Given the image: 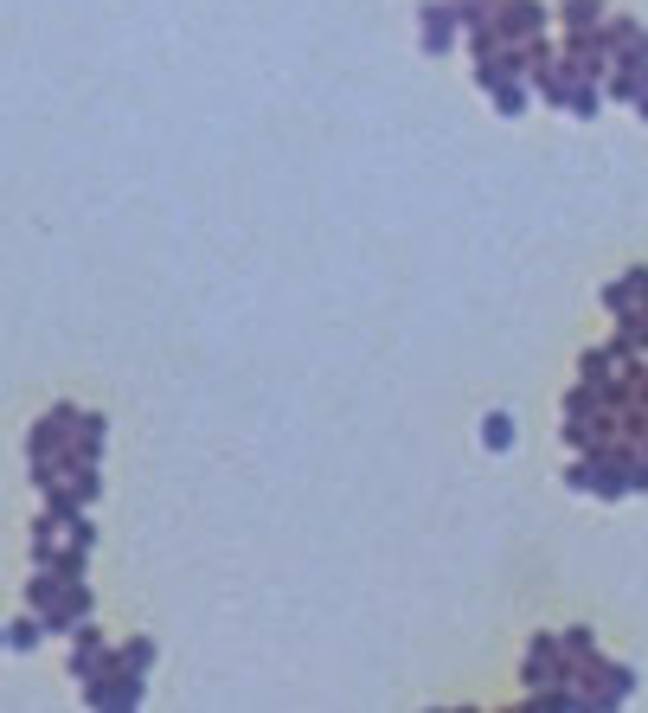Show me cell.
<instances>
[{
  "mask_svg": "<svg viewBox=\"0 0 648 713\" xmlns=\"http://www.w3.org/2000/svg\"><path fill=\"white\" fill-rule=\"evenodd\" d=\"M565 656H597V643L584 630H565Z\"/></svg>",
  "mask_w": 648,
  "mask_h": 713,
  "instance_id": "10",
  "label": "cell"
},
{
  "mask_svg": "<svg viewBox=\"0 0 648 713\" xmlns=\"http://www.w3.org/2000/svg\"><path fill=\"white\" fill-rule=\"evenodd\" d=\"M450 39H456V7L450 0H430L424 7V52H443Z\"/></svg>",
  "mask_w": 648,
  "mask_h": 713,
  "instance_id": "4",
  "label": "cell"
},
{
  "mask_svg": "<svg viewBox=\"0 0 648 713\" xmlns=\"http://www.w3.org/2000/svg\"><path fill=\"white\" fill-rule=\"evenodd\" d=\"M572 116H597V84L591 90H572Z\"/></svg>",
  "mask_w": 648,
  "mask_h": 713,
  "instance_id": "12",
  "label": "cell"
},
{
  "mask_svg": "<svg viewBox=\"0 0 648 713\" xmlns=\"http://www.w3.org/2000/svg\"><path fill=\"white\" fill-rule=\"evenodd\" d=\"M84 553H90V546H77V540H71V553H58V559H52V566H45V572H58V579H65V585H77V579H84Z\"/></svg>",
  "mask_w": 648,
  "mask_h": 713,
  "instance_id": "7",
  "label": "cell"
},
{
  "mask_svg": "<svg viewBox=\"0 0 648 713\" xmlns=\"http://www.w3.org/2000/svg\"><path fill=\"white\" fill-rule=\"evenodd\" d=\"M578 373H584V386H597V379H604V354H584Z\"/></svg>",
  "mask_w": 648,
  "mask_h": 713,
  "instance_id": "13",
  "label": "cell"
},
{
  "mask_svg": "<svg viewBox=\"0 0 648 713\" xmlns=\"http://www.w3.org/2000/svg\"><path fill=\"white\" fill-rule=\"evenodd\" d=\"M565 20L584 26V20H597V0H565Z\"/></svg>",
  "mask_w": 648,
  "mask_h": 713,
  "instance_id": "11",
  "label": "cell"
},
{
  "mask_svg": "<svg viewBox=\"0 0 648 713\" xmlns=\"http://www.w3.org/2000/svg\"><path fill=\"white\" fill-rule=\"evenodd\" d=\"M482 444H488V450H514V418H507V412H488V418H482Z\"/></svg>",
  "mask_w": 648,
  "mask_h": 713,
  "instance_id": "5",
  "label": "cell"
},
{
  "mask_svg": "<svg viewBox=\"0 0 648 713\" xmlns=\"http://www.w3.org/2000/svg\"><path fill=\"white\" fill-rule=\"evenodd\" d=\"M39 636H45V617H13V624H7V649H39Z\"/></svg>",
  "mask_w": 648,
  "mask_h": 713,
  "instance_id": "6",
  "label": "cell"
},
{
  "mask_svg": "<svg viewBox=\"0 0 648 713\" xmlns=\"http://www.w3.org/2000/svg\"><path fill=\"white\" fill-rule=\"evenodd\" d=\"M559 649H565V643H552V636H533L520 681H527V688H546V681H572V669H559Z\"/></svg>",
  "mask_w": 648,
  "mask_h": 713,
  "instance_id": "2",
  "label": "cell"
},
{
  "mask_svg": "<svg viewBox=\"0 0 648 713\" xmlns=\"http://www.w3.org/2000/svg\"><path fill=\"white\" fill-rule=\"evenodd\" d=\"M116 656L129 662V669H154V656H161V649H154L148 636H135V643H122V649H116Z\"/></svg>",
  "mask_w": 648,
  "mask_h": 713,
  "instance_id": "8",
  "label": "cell"
},
{
  "mask_svg": "<svg viewBox=\"0 0 648 713\" xmlns=\"http://www.w3.org/2000/svg\"><path fill=\"white\" fill-rule=\"evenodd\" d=\"M65 534H71L77 546H97V527H90V521H84V514H71V521H65Z\"/></svg>",
  "mask_w": 648,
  "mask_h": 713,
  "instance_id": "9",
  "label": "cell"
},
{
  "mask_svg": "<svg viewBox=\"0 0 648 713\" xmlns=\"http://www.w3.org/2000/svg\"><path fill=\"white\" fill-rule=\"evenodd\" d=\"M623 290H629V296H642V302H648V270H642V264H636V270H629V277H623Z\"/></svg>",
  "mask_w": 648,
  "mask_h": 713,
  "instance_id": "14",
  "label": "cell"
},
{
  "mask_svg": "<svg viewBox=\"0 0 648 713\" xmlns=\"http://www.w3.org/2000/svg\"><path fill=\"white\" fill-rule=\"evenodd\" d=\"M116 662H122V656H116V649L103 643V636L90 630V624L71 636V675H77V681H103V675L116 669Z\"/></svg>",
  "mask_w": 648,
  "mask_h": 713,
  "instance_id": "1",
  "label": "cell"
},
{
  "mask_svg": "<svg viewBox=\"0 0 648 713\" xmlns=\"http://www.w3.org/2000/svg\"><path fill=\"white\" fill-rule=\"evenodd\" d=\"M103 437H110V418H103V412H71V450L103 457Z\"/></svg>",
  "mask_w": 648,
  "mask_h": 713,
  "instance_id": "3",
  "label": "cell"
}]
</instances>
